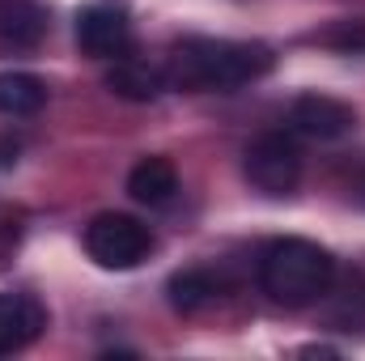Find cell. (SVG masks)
<instances>
[{"instance_id":"13","label":"cell","mask_w":365,"mask_h":361,"mask_svg":"<svg viewBox=\"0 0 365 361\" xmlns=\"http://www.w3.org/2000/svg\"><path fill=\"white\" fill-rule=\"evenodd\" d=\"M323 43H331V47H344V51H361V47H365V21H344L340 30L323 34Z\"/></svg>"},{"instance_id":"2","label":"cell","mask_w":365,"mask_h":361,"mask_svg":"<svg viewBox=\"0 0 365 361\" xmlns=\"http://www.w3.org/2000/svg\"><path fill=\"white\" fill-rule=\"evenodd\" d=\"M336 285V260L310 238H272L259 251V289L276 306H314Z\"/></svg>"},{"instance_id":"9","label":"cell","mask_w":365,"mask_h":361,"mask_svg":"<svg viewBox=\"0 0 365 361\" xmlns=\"http://www.w3.org/2000/svg\"><path fill=\"white\" fill-rule=\"evenodd\" d=\"M128 195L136 204H149V208H162L179 195V171L170 158H140L128 175Z\"/></svg>"},{"instance_id":"8","label":"cell","mask_w":365,"mask_h":361,"mask_svg":"<svg viewBox=\"0 0 365 361\" xmlns=\"http://www.w3.org/2000/svg\"><path fill=\"white\" fill-rule=\"evenodd\" d=\"M106 90L115 98H128V102H153L170 90L166 81V68L149 64V60H132V56H119L106 73Z\"/></svg>"},{"instance_id":"5","label":"cell","mask_w":365,"mask_h":361,"mask_svg":"<svg viewBox=\"0 0 365 361\" xmlns=\"http://www.w3.org/2000/svg\"><path fill=\"white\" fill-rule=\"evenodd\" d=\"M77 47L93 60H119L132 47V17L119 0H93L77 13Z\"/></svg>"},{"instance_id":"14","label":"cell","mask_w":365,"mask_h":361,"mask_svg":"<svg viewBox=\"0 0 365 361\" xmlns=\"http://www.w3.org/2000/svg\"><path fill=\"white\" fill-rule=\"evenodd\" d=\"M353 195L365 204V175H357V183H353Z\"/></svg>"},{"instance_id":"10","label":"cell","mask_w":365,"mask_h":361,"mask_svg":"<svg viewBox=\"0 0 365 361\" xmlns=\"http://www.w3.org/2000/svg\"><path fill=\"white\" fill-rule=\"evenodd\" d=\"M47 9L38 0H0V43L4 47H38L47 34Z\"/></svg>"},{"instance_id":"11","label":"cell","mask_w":365,"mask_h":361,"mask_svg":"<svg viewBox=\"0 0 365 361\" xmlns=\"http://www.w3.org/2000/svg\"><path fill=\"white\" fill-rule=\"evenodd\" d=\"M221 293H225V280L212 268H187L170 276V306L182 310V315H195V310L212 306Z\"/></svg>"},{"instance_id":"3","label":"cell","mask_w":365,"mask_h":361,"mask_svg":"<svg viewBox=\"0 0 365 361\" xmlns=\"http://www.w3.org/2000/svg\"><path fill=\"white\" fill-rule=\"evenodd\" d=\"M153 251V234L145 221L128 213H98L86 225V255L106 272H128L145 264Z\"/></svg>"},{"instance_id":"6","label":"cell","mask_w":365,"mask_h":361,"mask_svg":"<svg viewBox=\"0 0 365 361\" xmlns=\"http://www.w3.org/2000/svg\"><path fill=\"white\" fill-rule=\"evenodd\" d=\"M289 123H293V132H302L310 141H340L357 128V111L331 93H302L289 106Z\"/></svg>"},{"instance_id":"1","label":"cell","mask_w":365,"mask_h":361,"mask_svg":"<svg viewBox=\"0 0 365 361\" xmlns=\"http://www.w3.org/2000/svg\"><path fill=\"white\" fill-rule=\"evenodd\" d=\"M276 64L272 47L264 43H238V39H182L175 43L170 60H166V81L170 90L187 93H225L238 86H251L259 77H268Z\"/></svg>"},{"instance_id":"4","label":"cell","mask_w":365,"mask_h":361,"mask_svg":"<svg viewBox=\"0 0 365 361\" xmlns=\"http://www.w3.org/2000/svg\"><path fill=\"white\" fill-rule=\"evenodd\" d=\"M302 166H306L302 145L289 132H264L242 153V175L264 195H289V191H297Z\"/></svg>"},{"instance_id":"12","label":"cell","mask_w":365,"mask_h":361,"mask_svg":"<svg viewBox=\"0 0 365 361\" xmlns=\"http://www.w3.org/2000/svg\"><path fill=\"white\" fill-rule=\"evenodd\" d=\"M43 106H47V81L43 77L21 73V68L0 73V115L26 119V115H38Z\"/></svg>"},{"instance_id":"7","label":"cell","mask_w":365,"mask_h":361,"mask_svg":"<svg viewBox=\"0 0 365 361\" xmlns=\"http://www.w3.org/2000/svg\"><path fill=\"white\" fill-rule=\"evenodd\" d=\"M47 327V310L26 293H0V357L21 353Z\"/></svg>"}]
</instances>
